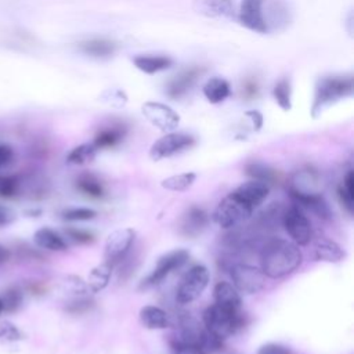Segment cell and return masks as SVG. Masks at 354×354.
Listing matches in <instances>:
<instances>
[{
  "instance_id": "cell-39",
  "label": "cell",
  "mask_w": 354,
  "mask_h": 354,
  "mask_svg": "<svg viewBox=\"0 0 354 354\" xmlns=\"http://www.w3.org/2000/svg\"><path fill=\"white\" fill-rule=\"evenodd\" d=\"M65 232L69 238H72L75 242H79V243H90V242L94 241V235L90 231H86V230L66 228Z\"/></svg>"
},
{
  "instance_id": "cell-19",
  "label": "cell",
  "mask_w": 354,
  "mask_h": 354,
  "mask_svg": "<svg viewBox=\"0 0 354 354\" xmlns=\"http://www.w3.org/2000/svg\"><path fill=\"white\" fill-rule=\"evenodd\" d=\"M314 256L318 261L339 263L346 257V252L335 241L328 238H318L314 243Z\"/></svg>"
},
{
  "instance_id": "cell-38",
  "label": "cell",
  "mask_w": 354,
  "mask_h": 354,
  "mask_svg": "<svg viewBox=\"0 0 354 354\" xmlns=\"http://www.w3.org/2000/svg\"><path fill=\"white\" fill-rule=\"evenodd\" d=\"M22 337L19 329L10 324V322H4L0 325V339L6 340V342H17Z\"/></svg>"
},
{
  "instance_id": "cell-3",
  "label": "cell",
  "mask_w": 354,
  "mask_h": 354,
  "mask_svg": "<svg viewBox=\"0 0 354 354\" xmlns=\"http://www.w3.org/2000/svg\"><path fill=\"white\" fill-rule=\"evenodd\" d=\"M205 329L213 336L224 340L232 336L243 325V315L241 311H232L213 303L202 315Z\"/></svg>"
},
{
  "instance_id": "cell-6",
  "label": "cell",
  "mask_w": 354,
  "mask_h": 354,
  "mask_svg": "<svg viewBox=\"0 0 354 354\" xmlns=\"http://www.w3.org/2000/svg\"><path fill=\"white\" fill-rule=\"evenodd\" d=\"M188 259H189V253L185 249H174L162 254L158 259L151 274L141 281L140 289H148L160 283L173 271L181 268L188 261Z\"/></svg>"
},
{
  "instance_id": "cell-10",
  "label": "cell",
  "mask_w": 354,
  "mask_h": 354,
  "mask_svg": "<svg viewBox=\"0 0 354 354\" xmlns=\"http://www.w3.org/2000/svg\"><path fill=\"white\" fill-rule=\"evenodd\" d=\"M134 239H136V231L130 227L118 228L112 231L105 239L104 260L111 263L115 267V264L120 263L126 257Z\"/></svg>"
},
{
  "instance_id": "cell-27",
  "label": "cell",
  "mask_w": 354,
  "mask_h": 354,
  "mask_svg": "<svg viewBox=\"0 0 354 354\" xmlns=\"http://www.w3.org/2000/svg\"><path fill=\"white\" fill-rule=\"evenodd\" d=\"M79 48L91 57H108L113 54L116 46L115 43L104 39H93L79 43Z\"/></svg>"
},
{
  "instance_id": "cell-8",
  "label": "cell",
  "mask_w": 354,
  "mask_h": 354,
  "mask_svg": "<svg viewBox=\"0 0 354 354\" xmlns=\"http://www.w3.org/2000/svg\"><path fill=\"white\" fill-rule=\"evenodd\" d=\"M195 142L194 137L181 133V131H170L158 138L149 148V158L155 162L174 156L189 147H192Z\"/></svg>"
},
{
  "instance_id": "cell-33",
  "label": "cell",
  "mask_w": 354,
  "mask_h": 354,
  "mask_svg": "<svg viewBox=\"0 0 354 354\" xmlns=\"http://www.w3.org/2000/svg\"><path fill=\"white\" fill-rule=\"evenodd\" d=\"M1 303H3V310L7 313H14L17 311L21 304H22V293L19 289L17 288H10L7 289L3 296L0 297Z\"/></svg>"
},
{
  "instance_id": "cell-2",
  "label": "cell",
  "mask_w": 354,
  "mask_h": 354,
  "mask_svg": "<svg viewBox=\"0 0 354 354\" xmlns=\"http://www.w3.org/2000/svg\"><path fill=\"white\" fill-rule=\"evenodd\" d=\"M354 83L351 76H324L315 86V95L313 102V115H319L325 108L330 106L343 97L353 93Z\"/></svg>"
},
{
  "instance_id": "cell-37",
  "label": "cell",
  "mask_w": 354,
  "mask_h": 354,
  "mask_svg": "<svg viewBox=\"0 0 354 354\" xmlns=\"http://www.w3.org/2000/svg\"><path fill=\"white\" fill-rule=\"evenodd\" d=\"M170 348L173 354H206L201 347L191 343H185L176 337L170 340Z\"/></svg>"
},
{
  "instance_id": "cell-7",
  "label": "cell",
  "mask_w": 354,
  "mask_h": 354,
  "mask_svg": "<svg viewBox=\"0 0 354 354\" xmlns=\"http://www.w3.org/2000/svg\"><path fill=\"white\" fill-rule=\"evenodd\" d=\"M230 277H231L232 285L236 288L238 292L249 293V295L263 290L266 286V278H267L261 268L250 264H245V263H236L231 266Z\"/></svg>"
},
{
  "instance_id": "cell-42",
  "label": "cell",
  "mask_w": 354,
  "mask_h": 354,
  "mask_svg": "<svg viewBox=\"0 0 354 354\" xmlns=\"http://www.w3.org/2000/svg\"><path fill=\"white\" fill-rule=\"evenodd\" d=\"M257 354H292V353L285 346H281L277 343H266L259 348Z\"/></svg>"
},
{
  "instance_id": "cell-32",
  "label": "cell",
  "mask_w": 354,
  "mask_h": 354,
  "mask_svg": "<svg viewBox=\"0 0 354 354\" xmlns=\"http://www.w3.org/2000/svg\"><path fill=\"white\" fill-rule=\"evenodd\" d=\"M290 95H292V88H290V82L285 77L281 79L275 87H274V98L277 101V104L283 109V111H289L292 106V101H290Z\"/></svg>"
},
{
  "instance_id": "cell-29",
  "label": "cell",
  "mask_w": 354,
  "mask_h": 354,
  "mask_svg": "<svg viewBox=\"0 0 354 354\" xmlns=\"http://www.w3.org/2000/svg\"><path fill=\"white\" fill-rule=\"evenodd\" d=\"M76 187L80 192H83L87 196L91 198H101L104 195V187L101 184V181L93 176V174H82L77 181H76Z\"/></svg>"
},
{
  "instance_id": "cell-9",
  "label": "cell",
  "mask_w": 354,
  "mask_h": 354,
  "mask_svg": "<svg viewBox=\"0 0 354 354\" xmlns=\"http://www.w3.org/2000/svg\"><path fill=\"white\" fill-rule=\"evenodd\" d=\"M282 223L285 231L292 238V242H295L297 246H306L310 243L313 238V228L303 209H300L297 205L288 207L282 214Z\"/></svg>"
},
{
  "instance_id": "cell-44",
  "label": "cell",
  "mask_w": 354,
  "mask_h": 354,
  "mask_svg": "<svg viewBox=\"0 0 354 354\" xmlns=\"http://www.w3.org/2000/svg\"><path fill=\"white\" fill-rule=\"evenodd\" d=\"M90 301L87 300H83V301H75L71 304V307L68 308L69 311H73V313H77V311H82V310H87L90 308Z\"/></svg>"
},
{
  "instance_id": "cell-13",
  "label": "cell",
  "mask_w": 354,
  "mask_h": 354,
  "mask_svg": "<svg viewBox=\"0 0 354 354\" xmlns=\"http://www.w3.org/2000/svg\"><path fill=\"white\" fill-rule=\"evenodd\" d=\"M289 192L295 201V205H297L300 209L310 210L317 217L324 220L330 218L332 212L329 209V205L319 192H297V191H289Z\"/></svg>"
},
{
  "instance_id": "cell-25",
  "label": "cell",
  "mask_w": 354,
  "mask_h": 354,
  "mask_svg": "<svg viewBox=\"0 0 354 354\" xmlns=\"http://www.w3.org/2000/svg\"><path fill=\"white\" fill-rule=\"evenodd\" d=\"M230 84L223 77H212L207 80V83L203 86V94L206 100L212 104H218L224 101L230 95Z\"/></svg>"
},
{
  "instance_id": "cell-22",
  "label": "cell",
  "mask_w": 354,
  "mask_h": 354,
  "mask_svg": "<svg viewBox=\"0 0 354 354\" xmlns=\"http://www.w3.org/2000/svg\"><path fill=\"white\" fill-rule=\"evenodd\" d=\"M206 224H207V214L205 213V210L199 207H191L188 213L184 216L181 230L185 235L195 236L206 227Z\"/></svg>"
},
{
  "instance_id": "cell-26",
  "label": "cell",
  "mask_w": 354,
  "mask_h": 354,
  "mask_svg": "<svg viewBox=\"0 0 354 354\" xmlns=\"http://www.w3.org/2000/svg\"><path fill=\"white\" fill-rule=\"evenodd\" d=\"M195 180H196V173L185 171V173H180V174H174L163 178L160 181V187L171 192H184L194 185Z\"/></svg>"
},
{
  "instance_id": "cell-23",
  "label": "cell",
  "mask_w": 354,
  "mask_h": 354,
  "mask_svg": "<svg viewBox=\"0 0 354 354\" xmlns=\"http://www.w3.org/2000/svg\"><path fill=\"white\" fill-rule=\"evenodd\" d=\"M134 65L145 72V73H156L159 71L167 69L171 65V59L165 55H151V54H142L137 55L133 59Z\"/></svg>"
},
{
  "instance_id": "cell-30",
  "label": "cell",
  "mask_w": 354,
  "mask_h": 354,
  "mask_svg": "<svg viewBox=\"0 0 354 354\" xmlns=\"http://www.w3.org/2000/svg\"><path fill=\"white\" fill-rule=\"evenodd\" d=\"M337 192H339V198H340V202L343 203V206L350 213H353V209H354V173H353V170L347 171Z\"/></svg>"
},
{
  "instance_id": "cell-40",
  "label": "cell",
  "mask_w": 354,
  "mask_h": 354,
  "mask_svg": "<svg viewBox=\"0 0 354 354\" xmlns=\"http://www.w3.org/2000/svg\"><path fill=\"white\" fill-rule=\"evenodd\" d=\"M102 101L111 104L112 106H123L126 104V95L120 90H108L102 94Z\"/></svg>"
},
{
  "instance_id": "cell-35",
  "label": "cell",
  "mask_w": 354,
  "mask_h": 354,
  "mask_svg": "<svg viewBox=\"0 0 354 354\" xmlns=\"http://www.w3.org/2000/svg\"><path fill=\"white\" fill-rule=\"evenodd\" d=\"M246 174L250 176L252 178L270 183L274 177V170H271L268 166L261 163H250L246 166Z\"/></svg>"
},
{
  "instance_id": "cell-18",
  "label": "cell",
  "mask_w": 354,
  "mask_h": 354,
  "mask_svg": "<svg viewBox=\"0 0 354 354\" xmlns=\"http://www.w3.org/2000/svg\"><path fill=\"white\" fill-rule=\"evenodd\" d=\"M140 317V322L142 324L144 328L147 329H166L170 326V317L169 314L156 306L148 304L140 308L138 313Z\"/></svg>"
},
{
  "instance_id": "cell-11",
  "label": "cell",
  "mask_w": 354,
  "mask_h": 354,
  "mask_svg": "<svg viewBox=\"0 0 354 354\" xmlns=\"http://www.w3.org/2000/svg\"><path fill=\"white\" fill-rule=\"evenodd\" d=\"M142 115L145 119L159 129L163 133L174 131L180 124V116L177 112H174L169 105L156 102V101H148L141 108Z\"/></svg>"
},
{
  "instance_id": "cell-16",
  "label": "cell",
  "mask_w": 354,
  "mask_h": 354,
  "mask_svg": "<svg viewBox=\"0 0 354 354\" xmlns=\"http://www.w3.org/2000/svg\"><path fill=\"white\" fill-rule=\"evenodd\" d=\"M195 12L206 18H225L232 15V0H192Z\"/></svg>"
},
{
  "instance_id": "cell-4",
  "label": "cell",
  "mask_w": 354,
  "mask_h": 354,
  "mask_svg": "<svg viewBox=\"0 0 354 354\" xmlns=\"http://www.w3.org/2000/svg\"><path fill=\"white\" fill-rule=\"evenodd\" d=\"M253 212L254 207L243 201L235 191H232L218 202L212 217L220 228L227 230L236 227L250 218Z\"/></svg>"
},
{
  "instance_id": "cell-31",
  "label": "cell",
  "mask_w": 354,
  "mask_h": 354,
  "mask_svg": "<svg viewBox=\"0 0 354 354\" xmlns=\"http://www.w3.org/2000/svg\"><path fill=\"white\" fill-rule=\"evenodd\" d=\"M122 137H123L122 129L111 127V129L101 130L93 142L98 149H101V148H108V147L116 145L122 140Z\"/></svg>"
},
{
  "instance_id": "cell-21",
  "label": "cell",
  "mask_w": 354,
  "mask_h": 354,
  "mask_svg": "<svg viewBox=\"0 0 354 354\" xmlns=\"http://www.w3.org/2000/svg\"><path fill=\"white\" fill-rule=\"evenodd\" d=\"M112 271H113V266L105 260L102 263L97 264L94 268H91V271L88 272V277H87V282H86L88 286V290H91L94 293L104 290L109 283Z\"/></svg>"
},
{
  "instance_id": "cell-28",
  "label": "cell",
  "mask_w": 354,
  "mask_h": 354,
  "mask_svg": "<svg viewBox=\"0 0 354 354\" xmlns=\"http://www.w3.org/2000/svg\"><path fill=\"white\" fill-rule=\"evenodd\" d=\"M98 148L94 142H84L75 147L66 156V163L69 165H86L91 162L97 155Z\"/></svg>"
},
{
  "instance_id": "cell-36",
  "label": "cell",
  "mask_w": 354,
  "mask_h": 354,
  "mask_svg": "<svg viewBox=\"0 0 354 354\" xmlns=\"http://www.w3.org/2000/svg\"><path fill=\"white\" fill-rule=\"evenodd\" d=\"M19 181L14 176H1L0 177V196L12 198L18 194Z\"/></svg>"
},
{
  "instance_id": "cell-45",
  "label": "cell",
  "mask_w": 354,
  "mask_h": 354,
  "mask_svg": "<svg viewBox=\"0 0 354 354\" xmlns=\"http://www.w3.org/2000/svg\"><path fill=\"white\" fill-rule=\"evenodd\" d=\"M8 259H10V250L6 246L0 245V264L6 263Z\"/></svg>"
},
{
  "instance_id": "cell-1",
  "label": "cell",
  "mask_w": 354,
  "mask_h": 354,
  "mask_svg": "<svg viewBox=\"0 0 354 354\" xmlns=\"http://www.w3.org/2000/svg\"><path fill=\"white\" fill-rule=\"evenodd\" d=\"M261 270L267 278L278 279L292 274L301 264L303 256L299 246L283 238H272L266 242L260 254Z\"/></svg>"
},
{
  "instance_id": "cell-15",
  "label": "cell",
  "mask_w": 354,
  "mask_h": 354,
  "mask_svg": "<svg viewBox=\"0 0 354 354\" xmlns=\"http://www.w3.org/2000/svg\"><path fill=\"white\" fill-rule=\"evenodd\" d=\"M263 19L267 32L271 29L281 30L290 22V12L282 0H271L267 4L266 11H263Z\"/></svg>"
},
{
  "instance_id": "cell-43",
  "label": "cell",
  "mask_w": 354,
  "mask_h": 354,
  "mask_svg": "<svg viewBox=\"0 0 354 354\" xmlns=\"http://www.w3.org/2000/svg\"><path fill=\"white\" fill-rule=\"evenodd\" d=\"M14 156V151L10 145H6V144H0V167L6 166L7 163L11 162Z\"/></svg>"
},
{
  "instance_id": "cell-24",
  "label": "cell",
  "mask_w": 354,
  "mask_h": 354,
  "mask_svg": "<svg viewBox=\"0 0 354 354\" xmlns=\"http://www.w3.org/2000/svg\"><path fill=\"white\" fill-rule=\"evenodd\" d=\"M201 75V71L198 68H192L188 71L181 72L180 75H177L167 86V94L173 98H177L180 95H183L191 86L192 83L196 80V77Z\"/></svg>"
},
{
  "instance_id": "cell-5",
  "label": "cell",
  "mask_w": 354,
  "mask_h": 354,
  "mask_svg": "<svg viewBox=\"0 0 354 354\" xmlns=\"http://www.w3.org/2000/svg\"><path fill=\"white\" fill-rule=\"evenodd\" d=\"M209 279H210V275L205 266L198 264L191 267L178 283V288L176 292L177 301L180 304H189L195 301L198 297H201V295L207 288Z\"/></svg>"
},
{
  "instance_id": "cell-41",
  "label": "cell",
  "mask_w": 354,
  "mask_h": 354,
  "mask_svg": "<svg viewBox=\"0 0 354 354\" xmlns=\"http://www.w3.org/2000/svg\"><path fill=\"white\" fill-rule=\"evenodd\" d=\"M15 220H17V213L11 207L0 203V228L11 225Z\"/></svg>"
},
{
  "instance_id": "cell-20",
  "label": "cell",
  "mask_w": 354,
  "mask_h": 354,
  "mask_svg": "<svg viewBox=\"0 0 354 354\" xmlns=\"http://www.w3.org/2000/svg\"><path fill=\"white\" fill-rule=\"evenodd\" d=\"M33 241L39 248L53 252H62L68 249V243L65 242V239L57 231L48 227L39 228L33 234Z\"/></svg>"
},
{
  "instance_id": "cell-34",
  "label": "cell",
  "mask_w": 354,
  "mask_h": 354,
  "mask_svg": "<svg viewBox=\"0 0 354 354\" xmlns=\"http://www.w3.org/2000/svg\"><path fill=\"white\" fill-rule=\"evenodd\" d=\"M97 217V212L90 207H73L62 212L65 221H87Z\"/></svg>"
},
{
  "instance_id": "cell-17",
  "label": "cell",
  "mask_w": 354,
  "mask_h": 354,
  "mask_svg": "<svg viewBox=\"0 0 354 354\" xmlns=\"http://www.w3.org/2000/svg\"><path fill=\"white\" fill-rule=\"evenodd\" d=\"M213 297L217 306L232 310V311H241L242 299L239 292L232 283L225 281L218 282L213 289Z\"/></svg>"
},
{
  "instance_id": "cell-46",
  "label": "cell",
  "mask_w": 354,
  "mask_h": 354,
  "mask_svg": "<svg viewBox=\"0 0 354 354\" xmlns=\"http://www.w3.org/2000/svg\"><path fill=\"white\" fill-rule=\"evenodd\" d=\"M3 311H4V310H3V303H1V300H0V314H1Z\"/></svg>"
},
{
  "instance_id": "cell-14",
  "label": "cell",
  "mask_w": 354,
  "mask_h": 354,
  "mask_svg": "<svg viewBox=\"0 0 354 354\" xmlns=\"http://www.w3.org/2000/svg\"><path fill=\"white\" fill-rule=\"evenodd\" d=\"M243 201H246L254 209L259 207L270 194V185L266 181L250 178L234 189Z\"/></svg>"
},
{
  "instance_id": "cell-12",
  "label": "cell",
  "mask_w": 354,
  "mask_h": 354,
  "mask_svg": "<svg viewBox=\"0 0 354 354\" xmlns=\"http://www.w3.org/2000/svg\"><path fill=\"white\" fill-rule=\"evenodd\" d=\"M266 0H242L239 7L241 24L257 33H266V24L263 19V4Z\"/></svg>"
}]
</instances>
